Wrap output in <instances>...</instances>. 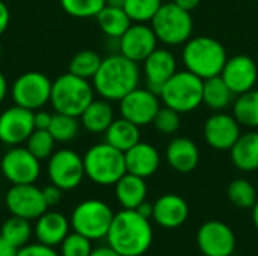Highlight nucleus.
Returning a JSON list of instances; mask_svg holds the SVG:
<instances>
[{
	"label": "nucleus",
	"mask_w": 258,
	"mask_h": 256,
	"mask_svg": "<svg viewBox=\"0 0 258 256\" xmlns=\"http://www.w3.org/2000/svg\"><path fill=\"white\" fill-rule=\"evenodd\" d=\"M35 130L33 112L12 106L0 113V142L8 146L23 145Z\"/></svg>",
	"instance_id": "nucleus-15"
},
{
	"label": "nucleus",
	"mask_w": 258,
	"mask_h": 256,
	"mask_svg": "<svg viewBox=\"0 0 258 256\" xmlns=\"http://www.w3.org/2000/svg\"><path fill=\"white\" fill-rule=\"evenodd\" d=\"M15 256H60L56 249L51 246H45L42 243H35V244H26L21 249L17 250Z\"/></svg>",
	"instance_id": "nucleus-40"
},
{
	"label": "nucleus",
	"mask_w": 258,
	"mask_h": 256,
	"mask_svg": "<svg viewBox=\"0 0 258 256\" xmlns=\"http://www.w3.org/2000/svg\"><path fill=\"white\" fill-rule=\"evenodd\" d=\"M53 115L39 109L33 112V122H35V130H48L50 124H51Z\"/></svg>",
	"instance_id": "nucleus-42"
},
{
	"label": "nucleus",
	"mask_w": 258,
	"mask_h": 256,
	"mask_svg": "<svg viewBox=\"0 0 258 256\" xmlns=\"http://www.w3.org/2000/svg\"><path fill=\"white\" fill-rule=\"evenodd\" d=\"M30 235H32L30 220L18 216H11L8 220H5V223L0 228V237L17 250L27 244Z\"/></svg>",
	"instance_id": "nucleus-30"
},
{
	"label": "nucleus",
	"mask_w": 258,
	"mask_h": 256,
	"mask_svg": "<svg viewBox=\"0 0 258 256\" xmlns=\"http://www.w3.org/2000/svg\"><path fill=\"white\" fill-rule=\"evenodd\" d=\"M139 128L141 127H138L136 124H133L121 116L119 119H115L106 130L104 142H107L113 148L125 152L130 148H133L136 143L141 142V130Z\"/></svg>",
	"instance_id": "nucleus-27"
},
{
	"label": "nucleus",
	"mask_w": 258,
	"mask_h": 256,
	"mask_svg": "<svg viewBox=\"0 0 258 256\" xmlns=\"http://www.w3.org/2000/svg\"><path fill=\"white\" fill-rule=\"evenodd\" d=\"M141 71L136 62L121 53L110 54L101 60L92 78L94 91L107 101H121L127 94L139 86Z\"/></svg>",
	"instance_id": "nucleus-2"
},
{
	"label": "nucleus",
	"mask_w": 258,
	"mask_h": 256,
	"mask_svg": "<svg viewBox=\"0 0 258 256\" xmlns=\"http://www.w3.org/2000/svg\"><path fill=\"white\" fill-rule=\"evenodd\" d=\"M221 77L234 95H240L255 88L258 66L252 57L246 54H237L227 59Z\"/></svg>",
	"instance_id": "nucleus-17"
},
{
	"label": "nucleus",
	"mask_w": 258,
	"mask_h": 256,
	"mask_svg": "<svg viewBox=\"0 0 258 256\" xmlns=\"http://www.w3.org/2000/svg\"><path fill=\"white\" fill-rule=\"evenodd\" d=\"M0 169L12 186L35 184L41 174V161L24 146H11L2 157Z\"/></svg>",
	"instance_id": "nucleus-11"
},
{
	"label": "nucleus",
	"mask_w": 258,
	"mask_h": 256,
	"mask_svg": "<svg viewBox=\"0 0 258 256\" xmlns=\"http://www.w3.org/2000/svg\"><path fill=\"white\" fill-rule=\"evenodd\" d=\"M106 5L115 6V8H122L124 6V0H106Z\"/></svg>",
	"instance_id": "nucleus-50"
},
{
	"label": "nucleus",
	"mask_w": 258,
	"mask_h": 256,
	"mask_svg": "<svg viewBox=\"0 0 258 256\" xmlns=\"http://www.w3.org/2000/svg\"><path fill=\"white\" fill-rule=\"evenodd\" d=\"M56 140L48 130H33V133L26 140V148L39 160H48L54 152Z\"/></svg>",
	"instance_id": "nucleus-35"
},
{
	"label": "nucleus",
	"mask_w": 258,
	"mask_h": 256,
	"mask_svg": "<svg viewBox=\"0 0 258 256\" xmlns=\"http://www.w3.org/2000/svg\"><path fill=\"white\" fill-rule=\"evenodd\" d=\"M181 57L186 69L203 80L221 75L228 59L225 47L210 36L190 38L184 44Z\"/></svg>",
	"instance_id": "nucleus-3"
},
{
	"label": "nucleus",
	"mask_w": 258,
	"mask_h": 256,
	"mask_svg": "<svg viewBox=\"0 0 258 256\" xmlns=\"http://www.w3.org/2000/svg\"><path fill=\"white\" fill-rule=\"evenodd\" d=\"M144 75L147 88L160 97L165 83L177 72L175 56L165 48H156L144 62Z\"/></svg>",
	"instance_id": "nucleus-19"
},
{
	"label": "nucleus",
	"mask_w": 258,
	"mask_h": 256,
	"mask_svg": "<svg viewBox=\"0 0 258 256\" xmlns=\"http://www.w3.org/2000/svg\"><path fill=\"white\" fill-rule=\"evenodd\" d=\"M115 121L113 109L110 101L100 98L92 100L91 104L85 109V112L80 115V124L83 128L94 134L106 133L109 125Z\"/></svg>",
	"instance_id": "nucleus-25"
},
{
	"label": "nucleus",
	"mask_w": 258,
	"mask_h": 256,
	"mask_svg": "<svg viewBox=\"0 0 258 256\" xmlns=\"http://www.w3.org/2000/svg\"><path fill=\"white\" fill-rule=\"evenodd\" d=\"M113 216L112 208L106 202L100 199H86L73 210L70 223L74 232L94 241L106 238Z\"/></svg>",
	"instance_id": "nucleus-8"
},
{
	"label": "nucleus",
	"mask_w": 258,
	"mask_h": 256,
	"mask_svg": "<svg viewBox=\"0 0 258 256\" xmlns=\"http://www.w3.org/2000/svg\"><path fill=\"white\" fill-rule=\"evenodd\" d=\"M85 175L98 186H115L127 174L124 152L107 142L91 146L83 155Z\"/></svg>",
	"instance_id": "nucleus-5"
},
{
	"label": "nucleus",
	"mask_w": 258,
	"mask_h": 256,
	"mask_svg": "<svg viewBox=\"0 0 258 256\" xmlns=\"http://www.w3.org/2000/svg\"><path fill=\"white\" fill-rule=\"evenodd\" d=\"M17 255V249L12 247L11 244H8L2 237H0V256H15Z\"/></svg>",
	"instance_id": "nucleus-46"
},
{
	"label": "nucleus",
	"mask_w": 258,
	"mask_h": 256,
	"mask_svg": "<svg viewBox=\"0 0 258 256\" xmlns=\"http://www.w3.org/2000/svg\"><path fill=\"white\" fill-rule=\"evenodd\" d=\"M150 23L157 39L166 45L186 44L194 32V20L190 12L180 8L174 2L162 3L160 9Z\"/></svg>",
	"instance_id": "nucleus-6"
},
{
	"label": "nucleus",
	"mask_w": 258,
	"mask_h": 256,
	"mask_svg": "<svg viewBox=\"0 0 258 256\" xmlns=\"http://www.w3.org/2000/svg\"><path fill=\"white\" fill-rule=\"evenodd\" d=\"M47 174L50 183L63 192L74 190L80 186L85 175L83 157L73 149H59L51 154L47 163Z\"/></svg>",
	"instance_id": "nucleus-10"
},
{
	"label": "nucleus",
	"mask_w": 258,
	"mask_h": 256,
	"mask_svg": "<svg viewBox=\"0 0 258 256\" xmlns=\"http://www.w3.org/2000/svg\"><path fill=\"white\" fill-rule=\"evenodd\" d=\"M197 243L204 256H231L236 249V235L227 223L209 220L198 229Z\"/></svg>",
	"instance_id": "nucleus-14"
},
{
	"label": "nucleus",
	"mask_w": 258,
	"mask_h": 256,
	"mask_svg": "<svg viewBox=\"0 0 258 256\" xmlns=\"http://www.w3.org/2000/svg\"><path fill=\"white\" fill-rule=\"evenodd\" d=\"M92 241L79 232H70L63 241L59 244V255L60 256H89L92 252Z\"/></svg>",
	"instance_id": "nucleus-38"
},
{
	"label": "nucleus",
	"mask_w": 258,
	"mask_h": 256,
	"mask_svg": "<svg viewBox=\"0 0 258 256\" xmlns=\"http://www.w3.org/2000/svg\"><path fill=\"white\" fill-rule=\"evenodd\" d=\"M166 161L174 170L189 174L195 170L200 163V149L194 140L187 137H175L166 148Z\"/></svg>",
	"instance_id": "nucleus-23"
},
{
	"label": "nucleus",
	"mask_w": 258,
	"mask_h": 256,
	"mask_svg": "<svg viewBox=\"0 0 258 256\" xmlns=\"http://www.w3.org/2000/svg\"><path fill=\"white\" fill-rule=\"evenodd\" d=\"M136 211H138L141 216H144L145 219H151V217H153V204L144 201V202L136 208Z\"/></svg>",
	"instance_id": "nucleus-45"
},
{
	"label": "nucleus",
	"mask_w": 258,
	"mask_h": 256,
	"mask_svg": "<svg viewBox=\"0 0 258 256\" xmlns=\"http://www.w3.org/2000/svg\"><path fill=\"white\" fill-rule=\"evenodd\" d=\"M125 167L128 174L138 175L141 178L153 177L160 164V155L156 146L151 143L139 142L133 148L124 152Z\"/></svg>",
	"instance_id": "nucleus-21"
},
{
	"label": "nucleus",
	"mask_w": 258,
	"mask_h": 256,
	"mask_svg": "<svg viewBox=\"0 0 258 256\" xmlns=\"http://www.w3.org/2000/svg\"><path fill=\"white\" fill-rule=\"evenodd\" d=\"M240 134V124L227 113H215L204 124V139L216 151H230Z\"/></svg>",
	"instance_id": "nucleus-18"
},
{
	"label": "nucleus",
	"mask_w": 258,
	"mask_h": 256,
	"mask_svg": "<svg viewBox=\"0 0 258 256\" xmlns=\"http://www.w3.org/2000/svg\"><path fill=\"white\" fill-rule=\"evenodd\" d=\"M252 222H254V226L258 231V199L255 202V205L252 207Z\"/></svg>",
	"instance_id": "nucleus-49"
},
{
	"label": "nucleus",
	"mask_w": 258,
	"mask_h": 256,
	"mask_svg": "<svg viewBox=\"0 0 258 256\" xmlns=\"http://www.w3.org/2000/svg\"><path fill=\"white\" fill-rule=\"evenodd\" d=\"M0 56H2V47H0Z\"/></svg>",
	"instance_id": "nucleus-51"
},
{
	"label": "nucleus",
	"mask_w": 258,
	"mask_h": 256,
	"mask_svg": "<svg viewBox=\"0 0 258 256\" xmlns=\"http://www.w3.org/2000/svg\"><path fill=\"white\" fill-rule=\"evenodd\" d=\"M62 193H63V190L59 189V187L54 186V184L45 186V187L42 189V195H44V199H45V202H47L48 207L57 205V204L62 201Z\"/></svg>",
	"instance_id": "nucleus-41"
},
{
	"label": "nucleus",
	"mask_w": 258,
	"mask_h": 256,
	"mask_svg": "<svg viewBox=\"0 0 258 256\" xmlns=\"http://www.w3.org/2000/svg\"><path fill=\"white\" fill-rule=\"evenodd\" d=\"M234 94L221 75L204 80L203 103L212 110H224L233 103Z\"/></svg>",
	"instance_id": "nucleus-29"
},
{
	"label": "nucleus",
	"mask_w": 258,
	"mask_h": 256,
	"mask_svg": "<svg viewBox=\"0 0 258 256\" xmlns=\"http://www.w3.org/2000/svg\"><path fill=\"white\" fill-rule=\"evenodd\" d=\"M159 98L160 97L151 92L148 88L144 89L138 86L119 101L121 116L138 127L153 124V119L160 109Z\"/></svg>",
	"instance_id": "nucleus-13"
},
{
	"label": "nucleus",
	"mask_w": 258,
	"mask_h": 256,
	"mask_svg": "<svg viewBox=\"0 0 258 256\" xmlns=\"http://www.w3.org/2000/svg\"><path fill=\"white\" fill-rule=\"evenodd\" d=\"M89 256H122V255H119L115 249H112V247L107 244V246H100V247L92 249V252H91V255Z\"/></svg>",
	"instance_id": "nucleus-44"
},
{
	"label": "nucleus",
	"mask_w": 258,
	"mask_h": 256,
	"mask_svg": "<svg viewBox=\"0 0 258 256\" xmlns=\"http://www.w3.org/2000/svg\"><path fill=\"white\" fill-rule=\"evenodd\" d=\"M62 9L74 18H95L106 0H60Z\"/></svg>",
	"instance_id": "nucleus-37"
},
{
	"label": "nucleus",
	"mask_w": 258,
	"mask_h": 256,
	"mask_svg": "<svg viewBox=\"0 0 258 256\" xmlns=\"http://www.w3.org/2000/svg\"><path fill=\"white\" fill-rule=\"evenodd\" d=\"M174 3L175 5H178L180 8H183V9H186V11H194L200 3H201V0H174Z\"/></svg>",
	"instance_id": "nucleus-47"
},
{
	"label": "nucleus",
	"mask_w": 258,
	"mask_h": 256,
	"mask_svg": "<svg viewBox=\"0 0 258 256\" xmlns=\"http://www.w3.org/2000/svg\"><path fill=\"white\" fill-rule=\"evenodd\" d=\"M95 18L101 32L113 39H119L125 33V30L133 24L124 8H115L109 5H106Z\"/></svg>",
	"instance_id": "nucleus-28"
},
{
	"label": "nucleus",
	"mask_w": 258,
	"mask_h": 256,
	"mask_svg": "<svg viewBox=\"0 0 258 256\" xmlns=\"http://www.w3.org/2000/svg\"><path fill=\"white\" fill-rule=\"evenodd\" d=\"M101 60L103 59L100 57V54L97 51L82 50L71 57L68 68H70L71 74L79 75L86 80H92L101 65Z\"/></svg>",
	"instance_id": "nucleus-32"
},
{
	"label": "nucleus",
	"mask_w": 258,
	"mask_h": 256,
	"mask_svg": "<svg viewBox=\"0 0 258 256\" xmlns=\"http://www.w3.org/2000/svg\"><path fill=\"white\" fill-rule=\"evenodd\" d=\"M162 0H124V11L135 23H148L157 14Z\"/></svg>",
	"instance_id": "nucleus-36"
},
{
	"label": "nucleus",
	"mask_w": 258,
	"mask_h": 256,
	"mask_svg": "<svg viewBox=\"0 0 258 256\" xmlns=\"http://www.w3.org/2000/svg\"><path fill=\"white\" fill-rule=\"evenodd\" d=\"M8 95V81H6V77L3 75V72L0 71V104L5 101Z\"/></svg>",
	"instance_id": "nucleus-48"
},
{
	"label": "nucleus",
	"mask_w": 258,
	"mask_h": 256,
	"mask_svg": "<svg viewBox=\"0 0 258 256\" xmlns=\"http://www.w3.org/2000/svg\"><path fill=\"white\" fill-rule=\"evenodd\" d=\"M204 80L190 71H177L163 86L160 98L165 106L178 113L194 112L203 104Z\"/></svg>",
	"instance_id": "nucleus-7"
},
{
	"label": "nucleus",
	"mask_w": 258,
	"mask_h": 256,
	"mask_svg": "<svg viewBox=\"0 0 258 256\" xmlns=\"http://www.w3.org/2000/svg\"><path fill=\"white\" fill-rule=\"evenodd\" d=\"M79 121L76 116L65 115V113H54L48 131L51 133L53 139L59 143L71 142L79 134Z\"/></svg>",
	"instance_id": "nucleus-33"
},
{
	"label": "nucleus",
	"mask_w": 258,
	"mask_h": 256,
	"mask_svg": "<svg viewBox=\"0 0 258 256\" xmlns=\"http://www.w3.org/2000/svg\"><path fill=\"white\" fill-rule=\"evenodd\" d=\"M70 228L71 223L63 214L56 211H45L36 219L35 235L38 243L56 247L70 234Z\"/></svg>",
	"instance_id": "nucleus-22"
},
{
	"label": "nucleus",
	"mask_w": 258,
	"mask_h": 256,
	"mask_svg": "<svg viewBox=\"0 0 258 256\" xmlns=\"http://www.w3.org/2000/svg\"><path fill=\"white\" fill-rule=\"evenodd\" d=\"M147 183L133 174H124L115 184V196L124 210H136L144 201H147Z\"/></svg>",
	"instance_id": "nucleus-24"
},
{
	"label": "nucleus",
	"mask_w": 258,
	"mask_h": 256,
	"mask_svg": "<svg viewBox=\"0 0 258 256\" xmlns=\"http://www.w3.org/2000/svg\"><path fill=\"white\" fill-rule=\"evenodd\" d=\"M228 199L239 208H252L258 199L255 187L248 180H234L228 186Z\"/></svg>",
	"instance_id": "nucleus-34"
},
{
	"label": "nucleus",
	"mask_w": 258,
	"mask_h": 256,
	"mask_svg": "<svg viewBox=\"0 0 258 256\" xmlns=\"http://www.w3.org/2000/svg\"><path fill=\"white\" fill-rule=\"evenodd\" d=\"M9 21H11L9 9H8V6L0 0V36H2V35L5 33V30L8 29Z\"/></svg>",
	"instance_id": "nucleus-43"
},
{
	"label": "nucleus",
	"mask_w": 258,
	"mask_h": 256,
	"mask_svg": "<svg viewBox=\"0 0 258 256\" xmlns=\"http://www.w3.org/2000/svg\"><path fill=\"white\" fill-rule=\"evenodd\" d=\"M5 205L11 216H18L27 220H36L48 208L42 189H38L35 184L11 186L5 196Z\"/></svg>",
	"instance_id": "nucleus-12"
},
{
	"label": "nucleus",
	"mask_w": 258,
	"mask_h": 256,
	"mask_svg": "<svg viewBox=\"0 0 258 256\" xmlns=\"http://www.w3.org/2000/svg\"><path fill=\"white\" fill-rule=\"evenodd\" d=\"M94 94L95 91L89 80L74 75L68 71L51 83L50 104L57 113L80 118V115L94 100Z\"/></svg>",
	"instance_id": "nucleus-4"
},
{
	"label": "nucleus",
	"mask_w": 258,
	"mask_h": 256,
	"mask_svg": "<svg viewBox=\"0 0 258 256\" xmlns=\"http://www.w3.org/2000/svg\"><path fill=\"white\" fill-rule=\"evenodd\" d=\"M240 125L258 128V89L240 94L234 101V115Z\"/></svg>",
	"instance_id": "nucleus-31"
},
{
	"label": "nucleus",
	"mask_w": 258,
	"mask_h": 256,
	"mask_svg": "<svg viewBox=\"0 0 258 256\" xmlns=\"http://www.w3.org/2000/svg\"><path fill=\"white\" fill-rule=\"evenodd\" d=\"M189 217V205L178 195H163L153 204V220L166 229L180 228Z\"/></svg>",
	"instance_id": "nucleus-20"
},
{
	"label": "nucleus",
	"mask_w": 258,
	"mask_h": 256,
	"mask_svg": "<svg viewBox=\"0 0 258 256\" xmlns=\"http://www.w3.org/2000/svg\"><path fill=\"white\" fill-rule=\"evenodd\" d=\"M233 164L243 170L252 172L258 169V131L240 134L233 148L230 149Z\"/></svg>",
	"instance_id": "nucleus-26"
},
{
	"label": "nucleus",
	"mask_w": 258,
	"mask_h": 256,
	"mask_svg": "<svg viewBox=\"0 0 258 256\" xmlns=\"http://www.w3.org/2000/svg\"><path fill=\"white\" fill-rule=\"evenodd\" d=\"M180 115L181 113L175 112L174 109L163 106L156 113L153 119V125L162 134H174L180 128Z\"/></svg>",
	"instance_id": "nucleus-39"
},
{
	"label": "nucleus",
	"mask_w": 258,
	"mask_h": 256,
	"mask_svg": "<svg viewBox=\"0 0 258 256\" xmlns=\"http://www.w3.org/2000/svg\"><path fill=\"white\" fill-rule=\"evenodd\" d=\"M157 42L159 39L151 26H147L145 23H135L118 39V48L122 56L139 63L157 48Z\"/></svg>",
	"instance_id": "nucleus-16"
},
{
	"label": "nucleus",
	"mask_w": 258,
	"mask_h": 256,
	"mask_svg": "<svg viewBox=\"0 0 258 256\" xmlns=\"http://www.w3.org/2000/svg\"><path fill=\"white\" fill-rule=\"evenodd\" d=\"M51 83L53 81L39 71L24 72L14 81L11 88L12 100L17 106L32 112L39 110L50 103Z\"/></svg>",
	"instance_id": "nucleus-9"
},
{
	"label": "nucleus",
	"mask_w": 258,
	"mask_h": 256,
	"mask_svg": "<svg viewBox=\"0 0 258 256\" xmlns=\"http://www.w3.org/2000/svg\"><path fill=\"white\" fill-rule=\"evenodd\" d=\"M106 240L119 255L142 256L153 244V226L136 210L122 208L113 216Z\"/></svg>",
	"instance_id": "nucleus-1"
}]
</instances>
